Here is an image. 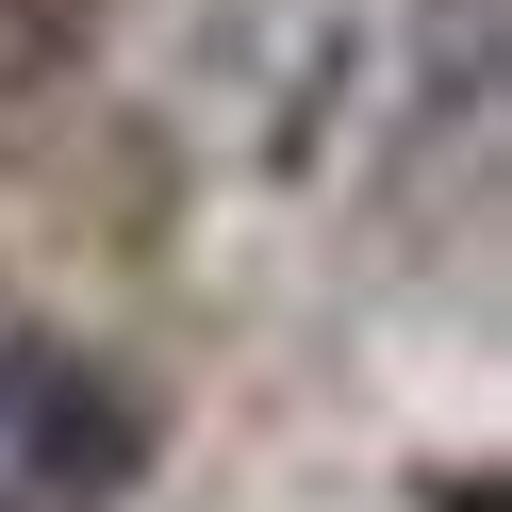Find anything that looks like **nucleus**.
I'll list each match as a JSON object with an SVG mask.
<instances>
[{
	"instance_id": "obj_1",
	"label": "nucleus",
	"mask_w": 512,
	"mask_h": 512,
	"mask_svg": "<svg viewBox=\"0 0 512 512\" xmlns=\"http://www.w3.org/2000/svg\"><path fill=\"white\" fill-rule=\"evenodd\" d=\"M133 463H149V413L83 347H0V512H100L133 496Z\"/></svg>"
}]
</instances>
